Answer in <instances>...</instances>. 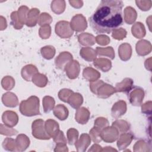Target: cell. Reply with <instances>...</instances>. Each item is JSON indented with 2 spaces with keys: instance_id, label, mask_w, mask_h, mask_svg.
<instances>
[{
  "instance_id": "1",
  "label": "cell",
  "mask_w": 152,
  "mask_h": 152,
  "mask_svg": "<svg viewBox=\"0 0 152 152\" xmlns=\"http://www.w3.org/2000/svg\"><path fill=\"white\" fill-rule=\"evenodd\" d=\"M123 6L122 1H102L88 20L93 31L96 34H109L122 25Z\"/></svg>"
},
{
  "instance_id": "2",
  "label": "cell",
  "mask_w": 152,
  "mask_h": 152,
  "mask_svg": "<svg viewBox=\"0 0 152 152\" xmlns=\"http://www.w3.org/2000/svg\"><path fill=\"white\" fill-rule=\"evenodd\" d=\"M20 110L23 115L31 116L40 115L39 99L36 96H31L27 100L21 102Z\"/></svg>"
},
{
  "instance_id": "5",
  "label": "cell",
  "mask_w": 152,
  "mask_h": 152,
  "mask_svg": "<svg viewBox=\"0 0 152 152\" xmlns=\"http://www.w3.org/2000/svg\"><path fill=\"white\" fill-rule=\"evenodd\" d=\"M67 135H68V140H69L71 137H72V139H71V141H70L69 144L74 145L77 140V138H78V132L77 130H75L73 128H71L68 131Z\"/></svg>"
},
{
  "instance_id": "6",
  "label": "cell",
  "mask_w": 152,
  "mask_h": 152,
  "mask_svg": "<svg viewBox=\"0 0 152 152\" xmlns=\"http://www.w3.org/2000/svg\"><path fill=\"white\" fill-rule=\"evenodd\" d=\"M54 141L56 143H64L66 144V141L64 138V134L62 131H59V132L54 137Z\"/></svg>"
},
{
  "instance_id": "4",
  "label": "cell",
  "mask_w": 152,
  "mask_h": 152,
  "mask_svg": "<svg viewBox=\"0 0 152 152\" xmlns=\"http://www.w3.org/2000/svg\"><path fill=\"white\" fill-rule=\"evenodd\" d=\"M54 115L60 120H65L68 115V109L63 104H58L53 110Z\"/></svg>"
},
{
  "instance_id": "3",
  "label": "cell",
  "mask_w": 152,
  "mask_h": 152,
  "mask_svg": "<svg viewBox=\"0 0 152 152\" xmlns=\"http://www.w3.org/2000/svg\"><path fill=\"white\" fill-rule=\"evenodd\" d=\"M32 130V134L36 138L41 140H49L50 138V137L45 131L44 122L42 119H37L33 122Z\"/></svg>"
}]
</instances>
